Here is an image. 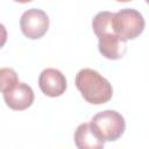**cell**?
I'll list each match as a JSON object with an SVG mask.
<instances>
[{"label": "cell", "mask_w": 149, "mask_h": 149, "mask_svg": "<svg viewBox=\"0 0 149 149\" xmlns=\"http://www.w3.org/2000/svg\"><path fill=\"white\" fill-rule=\"evenodd\" d=\"M113 13L102 10L95 14L92 20V28L98 37L99 52L107 59H120L127 51V42L120 38L112 27Z\"/></svg>", "instance_id": "cell-1"}, {"label": "cell", "mask_w": 149, "mask_h": 149, "mask_svg": "<svg viewBox=\"0 0 149 149\" xmlns=\"http://www.w3.org/2000/svg\"><path fill=\"white\" fill-rule=\"evenodd\" d=\"M74 84L81 97L90 104L101 105L112 99L113 87L111 83L93 69H81L74 78Z\"/></svg>", "instance_id": "cell-2"}, {"label": "cell", "mask_w": 149, "mask_h": 149, "mask_svg": "<svg viewBox=\"0 0 149 149\" xmlns=\"http://www.w3.org/2000/svg\"><path fill=\"white\" fill-rule=\"evenodd\" d=\"M90 127L100 140L111 142L116 141L125 133L126 121L119 112L106 109L93 115Z\"/></svg>", "instance_id": "cell-3"}, {"label": "cell", "mask_w": 149, "mask_h": 149, "mask_svg": "<svg viewBox=\"0 0 149 149\" xmlns=\"http://www.w3.org/2000/svg\"><path fill=\"white\" fill-rule=\"evenodd\" d=\"M143 15L134 8H122L113 13L112 27L114 33L126 42L139 37L144 30Z\"/></svg>", "instance_id": "cell-4"}, {"label": "cell", "mask_w": 149, "mask_h": 149, "mask_svg": "<svg viewBox=\"0 0 149 149\" xmlns=\"http://www.w3.org/2000/svg\"><path fill=\"white\" fill-rule=\"evenodd\" d=\"M20 28L22 34L30 40L41 38L49 28V16L38 8H30L23 12L20 19Z\"/></svg>", "instance_id": "cell-5"}, {"label": "cell", "mask_w": 149, "mask_h": 149, "mask_svg": "<svg viewBox=\"0 0 149 149\" xmlns=\"http://www.w3.org/2000/svg\"><path fill=\"white\" fill-rule=\"evenodd\" d=\"M38 86L45 95L55 98L62 95L65 92L68 84L65 76L59 70L47 68L40 73Z\"/></svg>", "instance_id": "cell-6"}, {"label": "cell", "mask_w": 149, "mask_h": 149, "mask_svg": "<svg viewBox=\"0 0 149 149\" xmlns=\"http://www.w3.org/2000/svg\"><path fill=\"white\" fill-rule=\"evenodd\" d=\"M35 94L33 88L26 83H17L12 90L3 93L6 105L14 111H23L34 102Z\"/></svg>", "instance_id": "cell-7"}, {"label": "cell", "mask_w": 149, "mask_h": 149, "mask_svg": "<svg viewBox=\"0 0 149 149\" xmlns=\"http://www.w3.org/2000/svg\"><path fill=\"white\" fill-rule=\"evenodd\" d=\"M74 143L78 149H104L105 142L91 129L90 123H81L74 130Z\"/></svg>", "instance_id": "cell-8"}, {"label": "cell", "mask_w": 149, "mask_h": 149, "mask_svg": "<svg viewBox=\"0 0 149 149\" xmlns=\"http://www.w3.org/2000/svg\"><path fill=\"white\" fill-rule=\"evenodd\" d=\"M19 83V77L15 70L10 68L0 69V92L6 93Z\"/></svg>", "instance_id": "cell-9"}, {"label": "cell", "mask_w": 149, "mask_h": 149, "mask_svg": "<svg viewBox=\"0 0 149 149\" xmlns=\"http://www.w3.org/2000/svg\"><path fill=\"white\" fill-rule=\"evenodd\" d=\"M6 42H7V29L2 23H0V49L5 45Z\"/></svg>", "instance_id": "cell-10"}]
</instances>
